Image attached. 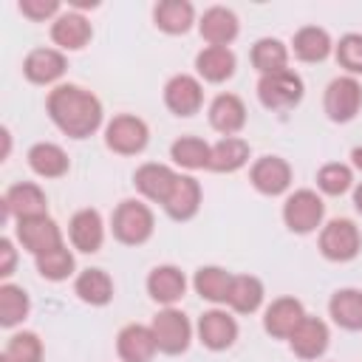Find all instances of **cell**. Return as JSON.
Here are the masks:
<instances>
[{"label": "cell", "instance_id": "6da1fadb", "mask_svg": "<svg viewBox=\"0 0 362 362\" xmlns=\"http://www.w3.org/2000/svg\"><path fill=\"white\" fill-rule=\"evenodd\" d=\"M48 116L65 136L85 139L102 124V105L79 85H59L48 93Z\"/></svg>", "mask_w": 362, "mask_h": 362}, {"label": "cell", "instance_id": "7a4b0ae2", "mask_svg": "<svg viewBox=\"0 0 362 362\" xmlns=\"http://www.w3.org/2000/svg\"><path fill=\"white\" fill-rule=\"evenodd\" d=\"M257 96L269 110H288L303 99V79L288 68L263 74L257 82Z\"/></svg>", "mask_w": 362, "mask_h": 362}, {"label": "cell", "instance_id": "3957f363", "mask_svg": "<svg viewBox=\"0 0 362 362\" xmlns=\"http://www.w3.org/2000/svg\"><path fill=\"white\" fill-rule=\"evenodd\" d=\"M113 235L127 243L139 246L153 235V212L141 201H122L113 212Z\"/></svg>", "mask_w": 362, "mask_h": 362}, {"label": "cell", "instance_id": "277c9868", "mask_svg": "<svg viewBox=\"0 0 362 362\" xmlns=\"http://www.w3.org/2000/svg\"><path fill=\"white\" fill-rule=\"evenodd\" d=\"M150 331H153L161 354H184L189 345V337H192V325H189L187 314L178 308L158 311L150 322Z\"/></svg>", "mask_w": 362, "mask_h": 362}, {"label": "cell", "instance_id": "5b68a950", "mask_svg": "<svg viewBox=\"0 0 362 362\" xmlns=\"http://www.w3.org/2000/svg\"><path fill=\"white\" fill-rule=\"evenodd\" d=\"M322 215H325V204H322V198L314 189H297L283 204V221L297 235L314 232L320 226Z\"/></svg>", "mask_w": 362, "mask_h": 362}, {"label": "cell", "instance_id": "8992f818", "mask_svg": "<svg viewBox=\"0 0 362 362\" xmlns=\"http://www.w3.org/2000/svg\"><path fill=\"white\" fill-rule=\"evenodd\" d=\"M359 243H362L359 229L348 218H337L328 226H322V232H320V252L328 260H337V263L354 260L356 252H359Z\"/></svg>", "mask_w": 362, "mask_h": 362}, {"label": "cell", "instance_id": "52a82bcc", "mask_svg": "<svg viewBox=\"0 0 362 362\" xmlns=\"http://www.w3.org/2000/svg\"><path fill=\"white\" fill-rule=\"evenodd\" d=\"M322 105L331 122H351L362 107V85L354 76H337L328 82Z\"/></svg>", "mask_w": 362, "mask_h": 362}, {"label": "cell", "instance_id": "ba28073f", "mask_svg": "<svg viewBox=\"0 0 362 362\" xmlns=\"http://www.w3.org/2000/svg\"><path fill=\"white\" fill-rule=\"evenodd\" d=\"M147 124L139 116H116L105 130V144L119 156H136L147 147Z\"/></svg>", "mask_w": 362, "mask_h": 362}, {"label": "cell", "instance_id": "9c48e42d", "mask_svg": "<svg viewBox=\"0 0 362 362\" xmlns=\"http://www.w3.org/2000/svg\"><path fill=\"white\" fill-rule=\"evenodd\" d=\"M8 215H14L17 221L48 215L45 192L31 181H20V184L8 187L3 195V218H8Z\"/></svg>", "mask_w": 362, "mask_h": 362}, {"label": "cell", "instance_id": "30bf717a", "mask_svg": "<svg viewBox=\"0 0 362 362\" xmlns=\"http://www.w3.org/2000/svg\"><path fill=\"white\" fill-rule=\"evenodd\" d=\"M17 238H20V243H23L34 257H40V255H45V252L62 246L59 226H57L48 215L17 221Z\"/></svg>", "mask_w": 362, "mask_h": 362}, {"label": "cell", "instance_id": "8fae6325", "mask_svg": "<svg viewBox=\"0 0 362 362\" xmlns=\"http://www.w3.org/2000/svg\"><path fill=\"white\" fill-rule=\"evenodd\" d=\"M164 102L167 107L175 113V116H192L198 113L201 102H204V90H201V82L189 74H178L167 82L164 88Z\"/></svg>", "mask_w": 362, "mask_h": 362}, {"label": "cell", "instance_id": "7c38bea8", "mask_svg": "<svg viewBox=\"0 0 362 362\" xmlns=\"http://www.w3.org/2000/svg\"><path fill=\"white\" fill-rule=\"evenodd\" d=\"M252 184L263 195H280L291 184V167L280 156H263L252 164Z\"/></svg>", "mask_w": 362, "mask_h": 362}, {"label": "cell", "instance_id": "4fadbf2b", "mask_svg": "<svg viewBox=\"0 0 362 362\" xmlns=\"http://www.w3.org/2000/svg\"><path fill=\"white\" fill-rule=\"evenodd\" d=\"M198 337H201V342H204L209 351H223V348H229V345L235 342V337H238V322H235V317H229L226 311L212 308V311L201 314V320H198Z\"/></svg>", "mask_w": 362, "mask_h": 362}, {"label": "cell", "instance_id": "5bb4252c", "mask_svg": "<svg viewBox=\"0 0 362 362\" xmlns=\"http://www.w3.org/2000/svg\"><path fill=\"white\" fill-rule=\"evenodd\" d=\"M305 320V311H303V303L294 300V297H280L274 300L269 308H266V317H263V328L272 334V337H280V339H288L294 334V328Z\"/></svg>", "mask_w": 362, "mask_h": 362}, {"label": "cell", "instance_id": "9a60e30c", "mask_svg": "<svg viewBox=\"0 0 362 362\" xmlns=\"http://www.w3.org/2000/svg\"><path fill=\"white\" fill-rule=\"evenodd\" d=\"M288 342H291V351L300 359H317L328 348V325L322 320L305 314V320L294 328V334L288 337Z\"/></svg>", "mask_w": 362, "mask_h": 362}, {"label": "cell", "instance_id": "2e32d148", "mask_svg": "<svg viewBox=\"0 0 362 362\" xmlns=\"http://www.w3.org/2000/svg\"><path fill=\"white\" fill-rule=\"evenodd\" d=\"M116 348H119V356H122L124 362H150L153 354L158 351L153 331H150L147 325H139V322L124 325V328L119 331Z\"/></svg>", "mask_w": 362, "mask_h": 362}, {"label": "cell", "instance_id": "e0dca14e", "mask_svg": "<svg viewBox=\"0 0 362 362\" xmlns=\"http://www.w3.org/2000/svg\"><path fill=\"white\" fill-rule=\"evenodd\" d=\"M161 206H164L167 215L175 218V221L192 218V215L198 212V206H201V184H198L192 175H178L175 184H173V189H170V195L164 198Z\"/></svg>", "mask_w": 362, "mask_h": 362}, {"label": "cell", "instance_id": "ac0fdd59", "mask_svg": "<svg viewBox=\"0 0 362 362\" xmlns=\"http://www.w3.org/2000/svg\"><path fill=\"white\" fill-rule=\"evenodd\" d=\"M175 178H178V173H173L167 164H156V161L141 164V167L136 170V175H133L139 192H141L144 198H150V201H158V204H164V198L170 195Z\"/></svg>", "mask_w": 362, "mask_h": 362}, {"label": "cell", "instance_id": "d6986e66", "mask_svg": "<svg viewBox=\"0 0 362 362\" xmlns=\"http://www.w3.org/2000/svg\"><path fill=\"white\" fill-rule=\"evenodd\" d=\"M198 28H201V37L209 45H223L226 48L238 37V17H235V11H229L223 6H212V8L204 11Z\"/></svg>", "mask_w": 362, "mask_h": 362}, {"label": "cell", "instance_id": "ffe728a7", "mask_svg": "<svg viewBox=\"0 0 362 362\" xmlns=\"http://www.w3.org/2000/svg\"><path fill=\"white\" fill-rule=\"evenodd\" d=\"M23 74L34 85H51L65 74V57L54 48H34L23 62Z\"/></svg>", "mask_w": 362, "mask_h": 362}, {"label": "cell", "instance_id": "44dd1931", "mask_svg": "<svg viewBox=\"0 0 362 362\" xmlns=\"http://www.w3.org/2000/svg\"><path fill=\"white\" fill-rule=\"evenodd\" d=\"M68 235H71V243L79 249V252H96L105 240V226H102V218L96 209H79L74 212L71 218V226H68Z\"/></svg>", "mask_w": 362, "mask_h": 362}, {"label": "cell", "instance_id": "7402d4cb", "mask_svg": "<svg viewBox=\"0 0 362 362\" xmlns=\"http://www.w3.org/2000/svg\"><path fill=\"white\" fill-rule=\"evenodd\" d=\"M147 291L156 303H164V305H173L184 297L187 291V277L181 274V269L175 266H156L147 277Z\"/></svg>", "mask_w": 362, "mask_h": 362}, {"label": "cell", "instance_id": "603a6c76", "mask_svg": "<svg viewBox=\"0 0 362 362\" xmlns=\"http://www.w3.org/2000/svg\"><path fill=\"white\" fill-rule=\"evenodd\" d=\"M209 124L223 133V136H232L238 133L243 124H246V107L243 102L235 96V93H221L212 99L209 105Z\"/></svg>", "mask_w": 362, "mask_h": 362}, {"label": "cell", "instance_id": "cb8c5ba5", "mask_svg": "<svg viewBox=\"0 0 362 362\" xmlns=\"http://www.w3.org/2000/svg\"><path fill=\"white\" fill-rule=\"evenodd\" d=\"M90 23L79 14V11H68V14H59L57 23L51 25V40L59 45V48H68V51H79L88 40H90Z\"/></svg>", "mask_w": 362, "mask_h": 362}, {"label": "cell", "instance_id": "d4e9b609", "mask_svg": "<svg viewBox=\"0 0 362 362\" xmlns=\"http://www.w3.org/2000/svg\"><path fill=\"white\" fill-rule=\"evenodd\" d=\"M328 311L339 328L359 331L362 328V291L359 288H339L334 291Z\"/></svg>", "mask_w": 362, "mask_h": 362}, {"label": "cell", "instance_id": "484cf974", "mask_svg": "<svg viewBox=\"0 0 362 362\" xmlns=\"http://www.w3.org/2000/svg\"><path fill=\"white\" fill-rule=\"evenodd\" d=\"M195 68L206 82H223L235 74V54L223 45H206L195 57Z\"/></svg>", "mask_w": 362, "mask_h": 362}, {"label": "cell", "instance_id": "4316f807", "mask_svg": "<svg viewBox=\"0 0 362 362\" xmlns=\"http://www.w3.org/2000/svg\"><path fill=\"white\" fill-rule=\"evenodd\" d=\"M249 161V144L238 136H223L218 144H212L209 153V170L215 173H235Z\"/></svg>", "mask_w": 362, "mask_h": 362}, {"label": "cell", "instance_id": "83f0119b", "mask_svg": "<svg viewBox=\"0 0 362 362\" xmlns=\"http://www.w3.org/2000/svg\"><path fill=\"white\" fill-rule=\"evenodd\" d=\"M226 303H229L238 314H252V311H257L260 303H263V283H260L257 277H252V274H232Z\"/></svg>", "mask_w": 362, "mask_h": 362}, {"label": "cell", "instance_id": "f1b7e54d", "mask_svg": "<svg viewBox=\"0 0 362 362\" xmlns=\"http://www.w3.org/2000/svg\"><path fill=\"white\" fill-rule=\"evenodd\" d=\"M28 164L37 175L42 178H59L68 173V156L59 144H51V141H40L28 150Z\"/></svg>", "mask_w": 362, "mask_h": 362}, {"label": "cell", "instance_id": "f546056e", "mask_svg": "<svg viewBox=\"0 0 362 362\" xmlns=\"http://www.w3.org/2000/svg\"><path fill=\"white\" fill-rule=\"evenodd\" d=\"M192 17H195V8L187 0H164L153 11L156 25L167 34H184L192 25Z\"/></svg>", "mask_w": 362, "mask_h": 362}, {"label": "cell", "instance_id": "4dcf8cb0", "mask_svg": "<svg viewBox=\"0 0 362 362\" xmlns=\"http://www.w3.org/2000/svg\"><path fill=\"white\" fill-rule=\"evenodd\" d=\"M74 291L79 294L82 303L105 305V303H110V297H113V280H110L102 269H85V272L76 277Z\"/></svg>", "mask_w": 362, "mask_h": 362}, {"label": "cell", "instance_id": "1f68e13d", "mask_svg": "<svg viewBox=\"0 0 362 362\" xmlns=\"http://www.w3.org/2000/svg\"><path fill=\"white\" fill-rule=\"evenodd\" d=\"M294 54L303 59V62H320L331 54V37L325 28H317V25H305L294 34Z\"/></svg>", "mask_w": 362, "mask_h": 362}, {"label": "cell", "instance_id": "d6a6232c", "mask_svg": "<svg viewBox=\"0 0 362 362\" xmlns=\"http://www.w3.org/2000/svg\"><path fill=\"white\" fill-rule=\"evenodd\" d=\"M232 274L221 266H201L195 272V291L209 303H226Z\"/></svg>", "mask_w": 362, "mask_h": 362}, {"label": "cell", "instance_id": "836d02e7", "mask_svg": "<svg viewBox=\"0 0 362 362\" xmlns=\"http://www.w3.org/2000/svg\"><path fill=\"white\" fill-rule=\"evenodd\" d=\"M209 153L212 147L198 139V136H181L178 141H173L170 147V156L175 164L187 167V170H201V167H209Z\"/></svg>", "mask_w": 362, "mask_h": 362}, {"label": "cell", "instance_id": "e575fe53", "mask_svg": "<svg viewBox=\"0 0 362 362\" xmlns=\"http://www.w3.org/2000/svg\"><path fill=\"white\" fill-rule=\"evenodd\" d=\"M288 62V51L280 40L274 37H263L255 42L252 48V65L260 71V74H274V71H283Z\"/></svg>", "mask_w": 362, "mask_h": 362}, {"label": "cell", "instance_id": "d590c367", "mask_svg": "<svg viewBox=\"0 0 362 362\" xmlns=\"http://www.w3.org/2000/svg\"><path fill=\"white\" fill-rule=\"evenodd\" d=\"M28 294L20 288V286H11V283H3L0 286V325L3 328H11L17 322L25 320L28 314Z\"/></svg>", "mask_w": 362, "mask_h": 362}, {"label": "cell", "instance_id": "8d00e7d4", "mask_svg": "<svg viewBox=\"0 0 362 362\" xmlns=\"http://www.w3.org/2000/svg\"><path fill=\"white\" fill-rule=\"evenodd\" d=\"M40 359H42V342L31 331L14 334L3 351V362H40Z\"/></svg>", "mask_w": 362, "mask_h": 362}, {"label": "cell", "instance_id": "74e56055", "mask_svg": "<svg viewBox=\"0 0 362 362\" xmlns=\"http://www.w3.org/2000/svg\"><path fill=\"white\" fill-rule=\"evenodd\" d=\"M37 272L45 280H65L74 272V255L68 246H57L37 257Z\"/></svg>", "mask_w": 362, "mask_h": 362}, {"label": "cell", "instance_id": "f35d334b", "mask_svg": "<svg viewBox=\"0 0 362 362\" xmlns=\"http://www.w3.org/2000/svg\"><path fill=\"white\" fill-rule=\"evenodd\" d=\"M354 175H351V167L334 161V164H325L320 173H317V187L325 192V195H342L348 187H351Z\"/></svg>", "mask_w": 362, "mask_h": 362}, {"label": "cell", "instance_id": "ab89813d", "mask_svg": "<svg viewBox=\"0 0 362 362\" xmlns=\"http://www.w3.org/2000/svg\"><path fill=\"white\" fill-rule=\"evenodd\" d=\"M337 59L345 71L362 74V34H345L337 45Z\"/></svg>", "mask_w": 362, "mask_h": 362}, {"label": "cell", "instance_id": "60d3db41", "mask_svg": "<svg viewBox=\"0 0 362 362\" xmlns=\"http://www.w3.org/2000/svg\"><path fill=\"white\" fill-rule=\"evenodd\" d=\"M20 11L28 20H45L59 11V3L57 0H20Z\"/></svg>", "mask_w": 362, "mask_h": 362}, {"label": "cell", "instance_id": "b9f144b4", "mask_svg": "<svg viewBox=\"0 0 362 362\" xmlns=\"http://www.w3.org/2000/svg\"><path fill=\"white\" fill-rule=\"evenodd\" d=\"M14 260H17L14 246H11L8 238H3V240H0V274H3V277H8V274L14 272Z\"/></svg>", "mask_w": 362, "mask_h": 362}, {"label": "cell", "instance_id": "7bdbcfd3", "mask_svg": "<svg viewBox=\"0 0 362 362\" xmlns=\"http://www.w3.org/2000/svg\"><path fill=\"white\" fill-rule=\"evenodd\" d=\"M351 158H354V167L362 170V147H354V150H351Z\"/></svg>", "mask_w": 362, "mask_h": 362}, {"label": "cell", "instance_id": "ee69618b", "mask_svg": "<svg viewBox=\"0 0 362 362\" xmlns=\"http://www.w3.org/2000/svg\"><path fill=\"white\" fill-rule=\"evenodd\" d=\"M354 206H356V209L362 212V184H359V187L354 189Z\"/></svg>", "mask_w": 362, "mask_h": 362}]
</instances>
